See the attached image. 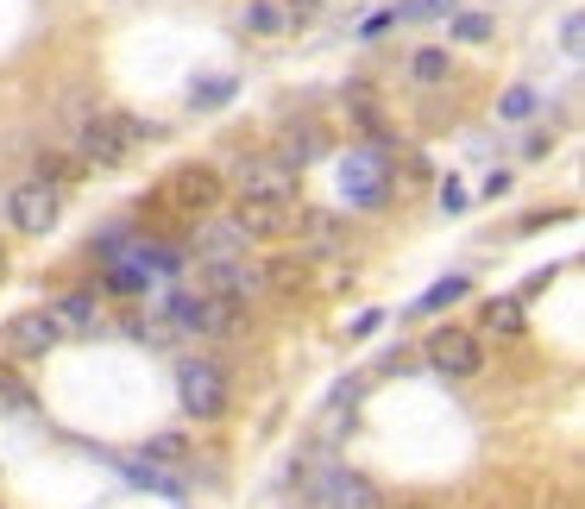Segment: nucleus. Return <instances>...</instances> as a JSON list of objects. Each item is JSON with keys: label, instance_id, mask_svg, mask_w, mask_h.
<instances>
[{"label": "nucleus", "instance_id": "f257e3e1", "mask_svg": "<svg viewBox=\"0 0 585 509\" xmlns=\"http://www.w3.org/2000/svg\"><path fill=\"white\" fill-rule=\"evenodd\" d=\"M157 315H164L171 333H183V340H239V333H246V303L208 296V289H177V296L157 303Z\"/></svg>", "mask_w": 585, "mask_h": 509}, {"label": "nucleus", "instance_id": "f03ea898", "mask_svg": "<svg viewBox=\"0 0 585 509\" xmlns=\"http://www.w3.org/2000/svg\"><path fill=\"white\" fill-rule=\"evenodd\" d=\"M152 139H157V127H145L139 114H114V107H107V114H82V120H77L82 164H107V170H114V164H127L132 152H145Z\"/></svg>", "mask_w": 585, "mask_h": 509}, {"label": "nucleus", "instance_id": "7ed1b4c3", "mask_svg": "<svg viewBox=\"0 0 585 509\" xmlns=\"http://www.w3.org/2000/svg\"><path fill=\"white\" fill-rule=\"evenodd\" d=\"M157 202L171 208V214L208 221V214H221V202H227V177L214 164H177L171 177L157 182Z\"/></svg>", "mask_w": 585, "mask_h": 509}, {"label": "nucleus", "instance_id": "20e7f679", "mask_svg": "<svg viewBox=\"0 0 585 509\" xmlns=\"http://www.w3.org/2000/svg\"><path fill=\"white\" fill-rule=\"evenodd\" d=\"M177 390H183V409H189V415H202V422L227 415V403H233L227 365H214V358H183Z\"/></svg>", "mask_w": 585, "mask_h": 509}, {"label": "nucleus", "instance_id": "39448f33", "mask_svg": "<svg viewBox=\"0 0 585 509\" xmlns=\"http://www.w3.org/2000/svg\"><path fill=\"white\" fill-rule=\"evenodd\" d=\"M340 196L353 208H384L390 202V157L384 145H359L347 164H340Z\"/></svg>", "mask_w": 585, "mask_h": 509}, {"label": "nucleus", "instance_id": "423d86ee", "mask_svg": "<svg viewBox=\"0 0 585 509\" xmlns=\"http://www.w3.org/2000/svg\"><path fill=\"white\" fill-rule=\"evenodd\" d=\"M196 289L253 308L258 296H265V264H258L253 252H239V258H202V283H196Z\"/></svg>", "mask_w": 585, "mask_h": 509}, {"label": "nucleus", "instance_id": "0eeeda50", "mask_svg": "<svg viewBox=\"0 0 585 509\" xmlns=\"http://www.w3.org/2000/svg\"><path fill=\"white\" fill-rule=\"evenodd\" d=\"M429 365L441 371V378H479L484 371V340L472 328H441L429 333Z\"/></svg>", "mask_w": 585, "mask_h": 509}, {"label": "nucleus", "instance_id": "6e6552de", "mask_svg": "<svg viewBox=\"0 0 585 509\" xmlns=\"http://www.w3.org/2000/svg\"><path fill=\"white\" fill-rule=\"evenodd\" d=\"M57 340H63V333H57L51 308H26V315H13V321L0 328V358H20V365H26V358H45Z\"/></svg>", "mask_w": 585, "mask_h": 509}, {"label": "nucleus", "instance_id": "1a4fd4ad", "mask_svg": "<svg viewBox=\"0 0 585 509\" xmlns=\"http://www.w3.org/2000/svg\"><path fill=\"white\" fill-rule=\"evenodd\" d=\"M7 214H13V227L26 233V239H38V233L57 227L63 196H57V182H20V189H13V202H7Z\"/></svg>", "mask_w": 585, "mask_h": 509}, {"label": "nucleus", "instance_id": "9d476101", "mask_svg": "<svg viewBox=\"0 0 585 509\" xmlns=\"http://www.w3.org/2000/svg\"><path fill=\"white\" fill-rule=\"evenodd\" d=\"M303 221V202H233V227L246 239H290Z\"/></svg>", "mask_w": 585, "mask_h": 509}, {"label": "nucleus", "instance_id": "9b49d317", "mask_svg": "<svg viewBox=\"0 0 585 509\" xmlns=\"http://www.w3.org/2000/svg\"><path fill=\"white\" fill-rule=\"evenodd\" d=\"M239 202H296V177L278 157H246L239 164Z\"/></svg>", "mask_w": 585, "mask_h": 509}, {"label": "nucleus", "instance_id": "f8f14e48", "mask_svg": "<svg viewBox=\"0 0 585 509\" xmlns=\"http://www.w3.org/2000/svg\"><path fill=\"white\" fill-rule=\"evenodd\" d=\"M51 321L57 333H102L107 328V303L95 289H70V296H57L51 303Z\"/></svg>", "mask_w": 585, "mask_h": 509}, {"label": "nucleus", "instance_id": "ddd939ff", "mask_svg": "<svg viewBox=\"0 0 585 509\" xmlns=\"http://www.w3.org/2000/svg\"><path fill=\"white\" fill-rule=\"evenodd\" d=\"M328 152V127L321 120H290V127L278 132V164H315V157Z\"/></svg>", "mask_w": 585, "mask_h": 509}, {"label": "nucleus", "instance_id": "4468645a", "mask_svg": "<svg viewBox=\"0 0 585 509\" xmlns=\"http://www.w3.org/2000/svg\"><path fill=\"white\" fill-rule=\"evenodd\" d=\"M328 509H384L378 484L359 478V472H334L328 478Z\"/></svg>", "mask_w": 585, "mask_h": 509}, {"label": "nucleus", "instance_id": "2eb2a0df", "mask_svg": "<svg viewBox=\"0 0 585 509\" xmlns=\"http://www.w3.org/2000/svg\"><path fill=\"white\" fill-rule=\"evenodd\" d=\"M196 252H202V258H239V252H253V239L233 227V214H227V221H214V214H208V221H202V239H196Z\"/></svg>", "mask_w": 585, "mask_h": 509}, {"label": "nucleus", "instance_id": "dca6fc26", "mask_svg": "<svg viewBox=\"0 0 585 509\" xmlns=\"http://www.w3.org/2000/svg\"><path fill=\"white\" fill-rule=\"evenodd\" d=\"M239 20H246L253 38H283V32H296V26H290V13H283V0H246V13H239Z\"/></svg>", "mask_w": 585, "mask_h": 509}, {"label": "nucleus", "instance_id": "f3484780", "mask_svg": "<svg viewBox=\"0 0 585 509\" xmlns=\"http://www.w3.org/2000/svg\"><path fill=\"white\" fill-rule=\"evenodd\" d=\"M409 76L422 82V88L447 82V76H454V51H441V45H422V51L409 57Z\"/></svg>", "mask_w": 585, "mask_h": 509}, {"label": "nucleus", "instance_id": "a211bd4d", "mask_svg": "<svg viewBox=\"0 0 585 509\" xmlns=\"http://www.w3.org/2000/svg\"><path fill=\"white\" fill-rule=\"evenodd\" d=\"M303 283H308L303 258H271V264H265V296H296Z\"/></svg>", "mask_w": 585, "mask_h": 509}, {"label": "nucleus", "instance_id": "6ab92c4d", "mask_svg": "<svg viewBox=\"0 0 585 509\" xmlns=\"http://www.w3.org/2000/svg\"><path fill=\"white\" fill-rule=\"evenodd\" d=\"M145 459L152 465H177V459H189V440L183 434H157V440H145Z\"/></svg>", "mask_w": 585, "mask_h": 509}, {"label": "nucleus", "instance_id": "aec40b11", "mask_svg": "<svg viewBox=\"0 0 585 509\" xmlns=\"http://www.w3.org/2000/svg\"><path fill=\"white\" fill-rule=\"evenodd\" d=\"M454 20V45H484L491 38V20L484 13H447Z\"/></svg>", "mask_w": 585, "mask_h": 509}, {"label": "nucleus", "instance_id": "412c9836", "mask_svg": "<svg viewBox=\"0 0 585 509\" xmlns=\"http://www.w3.org/2000/svg\"><path fill=\"white\" fill-rule=\"evenodd\" d=\"M484 328H491V333H516V328H523V303H510V296H504V303H484Z\"/></svg>", "mask_w": 585, "mask_h": 509}, {"label": "nucleus", "instance_id": "4be33fe9", "mask_svg": "<svg viewBox=\"0 0 585 509\" xmlns=\"http://www.w3.org/2000/svg\"><path fill=\"white\" fill-rule=\"evenodd\" d=\"M535 107H541V95H535V88H510L504 102H498V120H529Z\"/></svg>", "mask_w": 585, "mask_h": 509}, {"label": "nucleus", "instance_id": "5701e85b", "mask_svg": "<svg viewBox=\"0 0 585 509\" xmlns=\"http://www.w3.org/2000/svg\"><path fill=\"white\" fill-rule=\"evenodd\" d=\"M466 289H472V277H441V283H434V289H429V296H422L416 308H447V303H459Z\"/></svg>", "mask_w": 585, "mask_h": 509}, {"label": "nucleus", "instance_id": "b1692460", "mask_svg": "<svg viewBox=\"0 0 585 509\" xmlns=\"http://www.w3.org/2000/svg\"><path fill=\"white\" fill-rule=\"evenodd\" d=\"M189 95H196V107H221L233 95V76H196V88H189Z\"/></svg>", "mask_w": 585, "mask_h": 509}, {"label": "nucleus", "instance_id": "393cba45", "mask_svg": "<svg viewBox=\"0 0 585 509\" xmlns=\"http://www.w3.org/2000/svg\"><path fill=\"white\" fill-rule=\"evenodd\" d=\"M145 271H139V264H114V271H107V289H120V296H145Z\"/></svg>", "mask_w": 585, "mask_h": 509}, {"label": "nucleus", "instance_id": "a878e982", "mask_svg": "<svg viewBox=\"0 0 585 509\" xmlns=\"http://www.w3.org/2000/svg\"><path fill=\"white\" fill-rule=\"evenodd\" d=\"M0 409H32L26 378H20V371H7V365H0Z\"/></svg>", "mask_w": 585, "mask_h": 509}, {"label": "nucleus", "instance_id": "bb28decb", "mask_svg": "<svg viewBox=\"0 0 585 509\" xmlns=\"http://www.w3.org/2000/svg\"><path fill=\"white\" fill-rule=\"evenodd\" d=\"M70 177H77V157H63V152L38 157V182H70Z\"/></svg>", "mask_w": 585, "mask_h": 509}, {"label": "nucleus", "instance_id": "cd10ccee", "mask_svg": "<svg viewBox=\"0 0 585 509\" xmlns=\"http://www.w3.org/2000/svg\"><path fill=\"white\" fill-rule=\"evenodd\" d=\"M347 107H353V120H359L365 132H372V139H384V114H378L372 102H365V95H359V102H347Z\"/></svg>", "mask_w": 585, "mask_h": 509}, {"label": "nucleus", "instance_id": "c85d7f7f", "mask_svg": "<svg viewBox=\"0 0 585 509\" xmlns=\"http://www.w3.org/2000/svg\"><path fill=\"white\" fill-rule=\"evenodd\" d=\"M441 13H454V0H409L403 20H441Z\"/></svg>", "mask_w": 585, "mask_h": 509}, {"label": "nucleus", "instance_id": "c756f323", "mask_svg": "<svg viewBox=\"0 0 585 509\" xmlns=\"http://www.w3.org/2000/svg\"><path fill=\"white\" fill-rule=\"evenodd\" d=\"M560 45H566V57H580V45H585V20H580V13H566V26H560Z\"/></svg>", "mask_w": 585, "mask_h": 509}, {"label": "nucleus", "instance_id": "7c9ffc66", "mask_svg": "<svg viewBox=\"0 0 585 509\" xmlns=\"http://www.w3.org/2000/svg\"><path fill=\"white\" fill-rule=\"evenodd\" d=\"M283 13H290V26H308L321 13V0H283Z\"/></svg>", "mask_w": 585, "mask_h": 509}, {"label": "nucleus", "instance_id": "2f4dec72", "mask_svg": "<svg viewBox=\"0 0 585 509\" xmlns=\"http://www.w3.org/2000/svg\"><path fill=\"white\" fill-rule=\"evenodd\" d=\"M441 208H447V214H459V208H466V189H459V182H441Z\"/></svg>", "mask_w": 585, "mask_h": 509}, {"label": "nucleus", "instance_id": "473e14b6", "mask_svg": "<svg viewBox=\"0 0 585 509\" xmlns=\"http://www.w3.org/2000/svg\"><path fill=\"white\" fill-rule=\"evenodd\" d=\"M384 509H434V504H384Z\"/></svg>", "mask_w": 585, "mask_h": 509}, {"label": "nucleus", "instance_id": "72a5a7b5", "mask_svg": "<svg viewBox=\"0 0 585 509\" xmlns=\"http://www.w3.org/2000/svg\"><path fill=\"white\" fill-rule=\"evenodd\" d=\"M0 277H7V252H0Z\"/></svg>", "mask_w": 585, "mask_h": 509}]
</instances>
